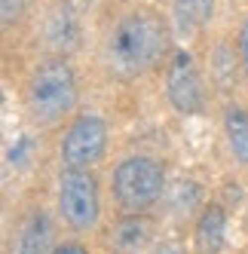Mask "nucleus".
Wrapping results in <instances>:
<instances>
[{
    "instance_id": "nucleus-1",
    "label": "nucleus",
    "mask_w": 248,
    "mask_h": 254,
    "mask_svg": "<svg viewBox=\"0 0 248 254\" xmlns=\"http://www.w3.org/2000/svg\"><path fill=\"white\" fill-rule=\"evenodd\" d=\"M166 52H169V28L163 15L138 6L123 12L111 25L108 37H104L101 62L114 80L129 83L144 77L150 67H156Z\"/></svg>"
},
{
    "instance_id": "nucleus-2",
    "label": "nucleus",
    "mask_w": 248,
    "mask_h": 254,
    "mask_svg": "<svg viewBox=\"0 0 248 254\" xmlns=\"http://www.w3.org/2000/svg\"><path fill=\"white\" fill-rule=\"evenodd\" d=\"M77 98H80V86H77V74L70 67L67 56H49L31 70L28 111L34 123L59 126L77 107Z\"/></svg>"
},
{
    "instance_id": "nucleus-3",
    "label": "nucleus",
    "mask_w": 248,
    "mask_h": 254,
    "mask_svg": "<svg viewBox=\"0 0 248 254\" xmlns=\"http://www.w3.org/2000/svg\"><path fill=\"white\" fill-rule=\"evenodd\" d=\"M166 193V169L153 156H126L114 169V199L126 214H144Z\"/></svg>"
},
{
    "instance_id": "nucleus-4",
    "label": "nucleus",
    "mask_w": 248,
    "mask_h": 254,
    "mask_svg": "<svg viewBox=\"0 0 248 254\" xmlns=\"http://www.w3.org/2000/svg\"><path fill=\"white\" fill-rule=\"evenodd\" d=\"M59 211L70 230L77 233L95 230L98 214H101V196H98V178L89 169H62Z\"/></svg>"
},
{
    "instance_id": "nucleus-5",
    "label": "nucleus",
    "mask_w": 248,
    "mask_h": 254,
    "mask_svg": "<svg viewBox=\"0 0 248 254\" xmlns=\"http://www.w3.org/2000/svg\"><path fill=\"white\" fill-rule=\"evenodd\" d=\"M108 150V123L98 114H83L67 126L62 138V166L64 169H92Z\"/></svg>"
},
{
    "instance_id": "nucleus-6",
    "label": "nucleus",
    "mask_w": 248,
    "mask_h": 254,
    "mask_svg": "<svg viewBox=\"0 0 248 254\" xmlns=\"http://www.w3.org/2000/svg\"><path fill=\"white\" fill-rule=\"evenodd\" d=\"M166 95H169L175 111L184 117H193L205 107V89H202L199 67L187 49L172 52V62L166 70Z\"/></svg>"
},
{
    "instance_id": "nucleus-7",
    "label": "nucleus",
    "mask_w": 248,
    "mask_h": 254,
    "mask_svg": "<svg viewBox=\"0 0 248 254\" xmlns=\"http://www.w3.org/2000/svg\"><path fill=\"white\" fill-rule=\"evenodd\" d=\"M43 37H46V46L56 49L59 56H67L80 46V37H83V28H80V15H77V6L70 0H62L49 9L46 22H43Z\"/></svg>"
},
{
    "instance_id": "nucleus-8",
    "label": "nucleus",
    "mask_w": 248,
    "mask_h": 254,
    "mask_svg": "<svg viewBox=\"0 0 248 254\" xmlns=\"http://www.w3.org/2000/svg\"><path fill=\"white\" fill-rule=\"evenodd\" d=\"M153 236V224L147 221L144 214H126L120 217L111 230V245L120 251V254H138L144 251L147 242Z\"/></svg>"
},
{
    "instance_id": "nucleus-9",
    "label": "nucleus",
    "mask_w": 248,
    "mask_h": 254,
    "mask_svg": "<svg viewBox=\"0 0 248 254\" xmlns=\"http://www.w3.org/2000/svg\"><path fill=\"white\" fill-rule=\"evenodd\" d=\"M49 236H52V227H49V217L46 211L34 208L22 227H19V236L12 242V254H49Z\"/></svg>"
},
{
    "instance_id": "nucleus-10",
    "label": "nucleus",
    "mask_w": 248,
    "mask_h": 254,
    "mask_svg": "<svg viewBox=\"0 0 248 254\" xmlns=\"http://www.w3.org/2000/svg\"><path fill=\"white\" fill-rule=\"evenodd\" d=\"M227 239V211L224 205H208L196 221V248L202 254H218Z\"/></svg>"
},
{
    "instance_id": "nucleus-11",
    "label": "nucleus",
    "mask_w": 248,
    "mask_h": 254,
    "mask_svg": "<svg viewBox=\"0 0 248 254\" xmlns=\"http://www.w3.org/2000/svg\"><path fill=\"white\" fill-rule=\"evenodd\" d=\"M215 15V0H175V28L184 37L202 31Z\"/></svg>"
},
{
    "instance_id": "nucleus-12",
    "label": "nucleus",
    "mask_w": 248,
    "mask_h": 254,
    "mask_svg": "<svg viewBox=\"0 0 248 254\" xmlns=\"http://www.w3.org/2000/svg\"><path fill=\"white\" fill-rule=\"evenodd\" d=\"M224 135L233 156L248 166V111L242 104H227L224 107Z\"/></svg>"
},
{
    "instance_id": "nucleus-13",
    "label": "nucleus",
    "mask_w": 248,
    "mask_h": 254,
    "mask_svg": "<svg viewBox=\"0 0 248 254\" xmlns=\"http://www.w3.org/2000/svg\"><path fill=\"white\" fill-rule=\"evenodd\" d=\"M236 56H239V52H233L227 43H218L215 52H211V80L218 83L221 92L233 89V80H236Z\"/></svg>"
},
{
    "instance_id": "nucleus-14",
    "label": "nucleus",
    "mask_w": 248,
    "mask_h": 254,
    "mask_svg": "<svg viewBox=\"0 0 248 254\" xmlns=\"http://www.w3.org/2000/svg\"><path fill=\"white\" fill-rule=\"evenodd\" d=\"M199 199H202V193L196 187V181H178L175 190H172V211L178 217H187L199 205Z\"/></svg>"
},
{
    "instance_id": "nucleus-15",
    "label": "nucleus",
    "mask_w": 248,
    "mask_h": 254,
    "mask_svg": "<svg viewBox=\"0 0 248 254\" xmlns=\"http://www.w3.org/2000/svg\"><path fill=\"white\" fill-rule=\"evenodd\" d=\"M236 52H239V67L245 70V77H248V19H245V22H242V28H239Z\"/></svg>"
},
{
    "instance_id": "nucleus-16",
    "label": "nucleus",
    "mask_w": 248,
    "mask_h": 254,
    "mask_svg": "<svg viewBox=\"0 0 248 254\" xmlns=\"http://www.w3.org/2000/svg\"><path fill=\"white\" fill-rule=\"evenodd\" d=\"M28 153H31V141H28V138H19V147H12V150L6 153V156H9V166H22V162H25L22 156H28Z\"/></svg>"
},
{
    "instance_id": "nucleus-17",
    "label": "nucleus",
    "mask_w": 248,
    "mask_h": 254,
    "mask_svg": "<svg viewBox=\"0 0 248 254\" xmlns=\"http://www.w3.org/2000/svg\"><path fill=\"white\" fill-rule=\"evenodd\" d=\"M49 254H89V251H86V245H80V242H59L56 248H52Z\"/></svg>"
},
{
    "instance_id": "nucleus-18",
    "label": "nucleus",
    "mask_w": 248,
    "mask_h": 254,
    "mask_svg": "<svg viewBox=\"0 0 248 254\" xmlns=\"http://www.w3.org/2000/svg\"><path fill=\"white\" fill-rule=\"evenodd\" d=\"M150 254H181V251L175 248V245H166V242H163V245H156V248H153Z\"/></svg>"
},
{
    "instance_id": "nucleus-19",
    "label": "nucleus",
    "mask_w": 248,
    "mask_h": 254,
    "mask_svg": "<svg viewBox=\"0 0 248 254\" xmlns=\"http://www.w3.org/2000/svg\"><path fill=\"white\" fill-rule=\"evenodd\" d=\"M74 6H86V3H92V0H70Z\"/></svg>"
}]
</instances>
